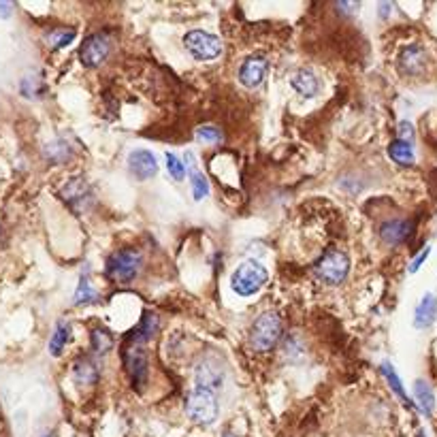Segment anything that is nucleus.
<instances>
[{"label": "nucleus", "mask_w": 437, "mask_h": 437, "mask_svg": "<svg viewBox=\"0 0 437 437\" xmlns=\"http://www.w3.org/2000/svg\"><path fill=\"white\" fill-rule=\"evenodd\" d=\"M143 269V254L134 248H122L109 256L105 273L116 284H130Z\"/></svg>", "instance_id": "nucleus-1"}, {"label": "nucleus", "mask_w": 437, "mask_h": 437, "mask_svg": "<svg viewBox=\"0 0 437 437\" xmlns=\"http://www.w3.org/2000/svg\"><path fill=\"white\" fill-rule=\"evenodd\" d=\"M282 340V318L276 312L260 314L250 331V344L256 352H271Z\"/></svg>", "instance_id": "nucleus-2"}, {"label": "nucleus", "mask_w": 437, "mask_h": 437, "mask_svg": "<svg viewBox=\"0 0 437 437\" xmlns=\"http://www.w3.org/2000/svg\"><path fill=\"white\" fill-rule=\"evenodd\" d=\"M267 269L258 260H244L237 269L232 271L230 286L239 296H252L267 284Z\"/></svg>", "instance_id": "nucleus-3"}, {"label": "nucleus", "mask_w": 437, "mask_h": 437, "mask_svg": "<svg viewBox=\"0 0 437 437\" xmlns=\"http://www.w3.org/2000/svg\"><path fill=\"white\" fill-rule=\"evenodd\" d=\"M186 414L196 424H212L218 418V397L214 390L194 388L186 397Z\"/></svg>", "instance_id": "nucleus-4"}, {"label": "nucleus", "mask_w": 437, "mask_h": 437, "mask_svg": "<svg viewBox=\"0 0 437 437\" xmlns=\"http://www.w3.org/2000/svg\"><path fill=\"white\" fill-rule=\"evenodd\" d=\"M184 47L198 62L216 60L222 54V41L216 35H212V32H207V30H190V32H186V35H184Z\"/></svg>", "instance_id": "nucleus-5"}, {"label": "nucleus", "mask_w": 437, "mask_h": 437, "mask_svg": "<svg viewBox=\"0 0 437 437\" xmlns=\"http://www.w3.org/2000/svg\"><path fill=\"white\" fill-rule=\"evenodd\" d=\"M314 273L320 282H324L328 286H340L342 282H346V278L350 273V258L340 250L326 252L320 258V262L316 264Z\"/></svg>", "instance_id": "nucleus-6"}, {"label": "nucleus", "mask_w": 437, "mask_h": 437, "mask_svg": "<svg viewBox=\"0 0 437 437\" xmlns=\"http://www.w3.org/2000/svg\"><path fill=\"white\" fill-rule=\"evenodd\" d=\"M124 367H126V374L130 378V384L132 388L141 392L150 380V365H148V352L141 348V346H126L124 352Z\"/></svg>", "instance_id": "nucleus-7"}, {"label": "nucleus", "mask_w": 437, "mask_h": 437, "mask_svg": "<svg viewBox=\"0 0 437 437\" xmlns=\"http://www.w3.org/2000/svg\"><path fill=\"white\" fill-rule=\"evenodd\" d=\"M111 47L113 43L107 32H94V35H90L79 47V62L86 69H98V66L109 58Z\"/></svg>", "instance_id": "nucleus-8"}, {"label": "nucleus", "mask_w": 437, "mask_h": 437, "mask_svg": "<svg viewBox=\"0 0 437 437\" xmlns=\"http://www.w3.org/2000/svg\"><path fill=\"white\" fill-rule=\"evenodd\" d=\"M60 198L69 205L75 214H84L92 207L94 194L90 184L84 177H73L60 188Z\"/></svg>", "instance_id": "nucleus-9"}, {"label": "nucleus", "mask_w": 437, "mask_h": 437, "mask_svg": "<svg viewBox=\"0 0 437 437\" xmlns=\"http://www.w3.org/2000/svg\"><path fill=\"white\" fill-rule=\"evenodd\" d=\"M427 49L420 47V45H408V47H403L399 51V58H397V66H399V71L403 75H408V77H416L420 75L424 69H427Z\"/></svg>", "instance_id": "nucleus-10"}, {"label": "nucleus", "mask_w": 437, "mask_h": 437, "mask_svg": "<svg viewBox=\"0 0 437 437\" xmlns=\"http://www.w3.org/2000/svg\"><path fill=\"white\" fill-rule=\"evenodd\" d=\"M414 232V222L403 220V218H395V220H386L380 226V239L386 246H401L403 241H408Z\"/></svg>", "instance_id": "nucleus-11"}, {"label": "nucleus", "mask_w": 437, "mask_h": 437, "mask_svg": "<svg viewBox=\"0 0 437 437\" xmlns=\"http://www.w3.org/2000/svg\"><path fill=\"white\" fill-rule=\"evenodd\" d=\"M128 169L137 180L145 182V180H150L158 173V160L148 150H134L128 156Z\"/></svg>", "instance_id": "nucleus-12"}, {"label": "nucleus", "mask_w": 437, "mask_h": 437, "mask_svg": "<svg viewBox=\"0 0 437 437\" xmlns=\"http://www.w3.org/2000/svg\"><path fill=\"white\" fill-rule=\"evenodd\" d=\"M267 69H269L267 58H262V56H250V58H246V62L241 64V69H239V81H241V86H246V88H258L264 81V77H267Z\"/></svg>", "instance_id": "nucleus-13"}, {"label": "nucleus", "mask_w": 437, "mask_h": 437, "mask_svg": "<svg viewBox=\"0 0 437 437\" xmlns=\"http://www.w3.org/2000/svg\"><path fill=\"white\" fill-rule=\"evenodd\" d=\"M158 333V316L152 312H145L143 318L139 320V324L134 326L128 335H126V346H145L148 342H152Z\"/></svg>", "instance_id": "nucleus-14"}, {"label": "nucleus", "mask_w": 437, "mask_h": 437, "mask_svg": "<svg viewBox=\"0 0 437 437\" xmlns=\"http://www.w3.org/2000/svg\"><path fill=\"white\" fill-rule=\"evenodd\" d=\"M184 166H186V173L190 177V184H192V194H194V200H203L207 194H209V182L207 177L198 171L196 166V160L192 156V152H186V158H184Z\"/></svg>", "instance_id": "nucleus-15"}, {"label": "nucleus", "mask_w": 437, "mask_h": 437, "mask_svg": "<svg viewBox=\"0 0 437 437\" xmlns=\"http://www.w3.org/2000/svg\"><path fill=\"white\" fill-rule=\"evenodd\" d=\"M194 380H196V388H207V390H218L222 386V372L220 367L212 360H205L196 367V374H194Z\"/></svg>", "instance_id": "nucleus-16"}, {"label": "nucleus", "mask_w": 437, "mask_h": 437, "mask_svg": "<svg viewBox=\"0 0 437 437\" xmlns=\"http://www.w3.org/2000/svg\"><path fill=\"white\" fill-rule=\"evenodd\" d=\"M98 376H100L98 374V365L92 358L81 356V358L75 360V365H73V380H75L77 386H81V388L92 386V384H96Z\"/></svg>", "instance_id": "nucleus-17"}, {"label": "nucleus", "mask_w": 437, "mask_h": 437, "mask_svg": "<svg viewBox=\"0 0 437 437\" xmlns=\"http://www.w3.org/2000/svg\"><path fill=\"white\" fill-rule=\"evenodd\" d=\"M435 316H437V299L433 294H424L420 299V303L416 308V314H414V324L416 328H427L435 322Z\"/></svg>", "instance_id": "nucleus-18"}, {"label": "nucleus", "mask_w": 437, "mask_h": 437, "mask_svg": "<svg viewBox=\"0 0 437 437\" xmlns=\"http://www.w3.org/2000/svg\"><path fill=\"white\" fill-rule=\"evenodd\" d=\"M290 86L301 94V96H305V98H312L318 94V79L312 71H305V69H301L296 71L292 77H290Z\"/></svg>", "instance_id": "nucleus-19"}, {"label": "nucleus", "mask_w": 437, "mask_h": 437, "mask_svg": "<svg viewBox=\"0 0 437 437\" xmlns=\"http://www.w3.org/2000/svg\"><path fill=\"white\" fill-rule=\"evenodd\" d=\"M414 397H416V403H418L420 412L424 416H431L433 410H435V397H433V390H431L429 382L416 380L414 382Z\"/></svg>", "instance_id": "nucleus-20"}, {"label": "nucleus", "mask_w": 437, "mask_h": 437, "mask_svg": "<svg viewBox=\"0 0 437 437\" xmlns=\"http://www.w3.org/2000/svg\"><path fill=\"white\" fill-rule=\"evenodd\" d=\"M71 340V324L69 322H64L60 320L54 328V335H51V340H49V354L51 356H60L64 346L69 344Z\"/></svg>", "instance_id": "nucleus-21"}, {"label": "nucleus", "mask_w": 437, "mask_h": 437, "mask_svg": "<svg viewBox=\"0 0 437 437\" xmlns=\"http://www.w3.org/2000/svg\"><path fill=\"white\" fill-rule=\"evenodd\" d=\"M388 156L401 166H412L414 164V148L408 141H401V139L392 141L388 145Z\"/></svg>", "instance_id": "nucleus-22"}, {"label": "nucleus", "mask_w": 437, "mask_h": 437, "mask_svg": "<svg viewBox=\"0 0 437 437\" xmlns=\"http://www.w3.org/2000/svg\"><path fill=\"white\" fill-rule=\"evenodd\" d=\"M90 342H92V352L96 356H105L113 348V335L107 328H103V326H96L92 331Z\"/></svg>", "instance_id": "nucleus-23"}, {"label": "nucleus", "mask_w": 437, "mask_h": 437, "mask_svg": "<svg viewBox=\"0 0 437 437\" xmlns=\"http://www.w3.org/2000/svg\"><path fill=\"white\" fill-rule=\"evenodd\" d=\"M47 43L51 49H62L66 45H71L75 41V30L73 28H56L51 32H47Z\"/></svg>", "instance_id": "nucleus-24"}, {"label": "nucleus", "mask_w": 437, "mask_h": 437, "mask_svg": "<svg viewBox=\"0 0 437 437\" xmlns=\"http://www.w3.org/2000/svg\"><path fill=\"white\" fill-rule=\"evenodd\" d=\"M382 374H384L386 382L390 384L392 392H395L403 403H408V406H410V399H408L406 388H403V384H401V380H399V376H397V372H395V367H392L390 363H384V365H382Z\"/></svg>", "instance_id": "nucleus-25"}, {"label": "nucleus", "mask_w": 437, "mask_h": 437, "mask_svg": "<svg viewBox=\"0 0 437 437\" xmlns=\"http://www.w3.org/2000/svg\"><path fill=\"white\" fill-rule=\"evenodd\" d=\"M96 301H98V292L90 286V280L88 278H81L79 280V286H77V292H75V303L90 305V303H96Z\"/></svg>", "instance_id": "nucleus-26"}, {"label": "nucleus", "mask_w": 437, "mask_h": 437, "mask_svg": "<svg viewBox=\"0 0 437 437\" xmlns=\"http://www.w3.org/2000/svg\"><path fill=\"white\" fill-rule=\"evenodd\" d=\"M43 152H45V158L49 162H64V160H69V156H71V150H69V145H66L64 141H51V143L45 145Z\"/></svg>", "instance_id": "nucleus-27"}, {"label": "nucleus", "mask_w": 437, "mask_h": 437, "mask_svg": "<svg viewBox=\"0 0 437 437\" xmlns=\"http://www.w3.org/2000/svg\"><path fill=\"white\" fill-rule=\"evenodd\" d=\"M164 160H166V169H169V175L175 182H182L186 177V166H184V162L175 154H166Z\"/></svg>", "instance_id": "nucleus-28"}, {"label": "nucleus", "mask_w": 437, "mask_h": 437, "mask_svg": "<svg viewBox=\"0 0 437 437\" xmlns=\"http://www.w3.org/2000/svg\"><path fill=\"white\" fill-rule=\"evenodd\" d=\"M196 139L200 143H220L222 141V132L214 126H198L196 128Z\"/></svg>", "instance_id": "nucleus-29"}, {"label": "nucleus", "mask_w": 437, "mask_h": 437, "mask_svg": "<svg viewBox=\"0 0 437 437\" xmlns=\"http://www.w3.org/2000/svg\"><path fill=\"white\" fill-rule=\"evenodd\" d=\"M399 137H401V141H408V143H412V137H414V126H412L408 120H403V122L399 124Z\"/></svg>", "instance_id": "nucleus-30"}, {"label": "nucleus", "mask_w": 437, "mask_h": 437, "mask_svg": "<svg viewBox=\"0 0 437 437\" xmlns=\"http://www.w3.org/2000/svg\"><path fill=\"white\" fill-rule=\"evenodd\" d=\"M429 254H431V248H424L414 260H412V264H410V273H416L418 271V269H420V264L429 258Z\"/></svg>", "instance_id": "nucleus-31"}, {"label": "nucleus", "mask_w": 437, "mask_h": 437, "mask_svg": "<svg viewBox=\"0 0 437 437\" xmlns=\"http://www.w3.org/2000/svg\"><path fill=\"white\" fill-rule=\"evenodd\" d=\"M15 9V5L13 3H0V17L3 19H7L9 15H11V11Z\"/></svg>", "instance_id": "nucleus-32"}, {"label": "nucleus", "mask_w": 437, "mask_h": 437, "mask_svg": "<svg viewBox=\"0 0 437 437\" xmlns=\"http://www.w3.org/2000/svg\"><path fill=\"white\" fill-rule=\"evenodd\" d=\"M390 9H392V5H388V3H382V5H380V13H382V17H386V13H388Z\"/></svg>", "instance_id": "nucleus-33"}, {"label": "nucleus", "mask_w": 437, "mask_h": 437, "mask_svg": "<svg viewBox=\"0 0 437 437\" xmlns=\"http://www.w3.org/2000/svg\"><path fill=\"white\" fill-rule=\"evenodd\" d=\"M226 437H230V435H226Z\"/></svg>", "instance_id": "nucleus-34"}]
</instances>
